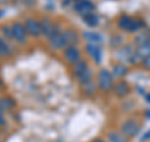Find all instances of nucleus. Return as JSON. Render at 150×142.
I'll list each match as a JSON object with an SVG mask.
<instances>
[{"label": "nucleus", "mask_w": 150, "mask_h": 142, "mask_svg": "<svg viewBox=\"0 0 150 142\" xmlns=\"http://www.w3.org/2000/svg\"><path fill=\"white\" fill-rule=\"evenodd\" d=\"M135 54H137L139 57L140 60H143L145 58H148V57H150V45L144 43L142 45H139L137 50H135Z\"/></svg>", "instance_id": "22"}, {"label": "nucleus", "mask_w": 150, "mask_h": 142, "mask_svg": "<svg viewBox=\"0 0 150 142\" xmlns=\"http://www.w3.org/2000/svg\"><path fill=\"white\" fill-rule=\"evenodd\" d=\"M83 38L85 39L86 43L90 44H96V45H101L104 43V38H103L101 34H99L98 32H90L86 30L83 33Z\"/></svg>", "instance_id": "12"}, {"label": "nucleus", "mask_w": 150, "mask_h": 142, "mask_svg": "<svg viewBox=\"0 0 150 142\" xmlns=\"http://www.w3.org/2000/svg\"><path fill=\"white\" fill-rule=\"evenodd\" d=\"M80 87H81L83 94H84V96H86V97H93V96H95L96 89H98L96 82H94V80H90V82L83 84V86H80Z\"/></svg>", "instance_id": "19"}, {"label": "nucleus", "mask_w": 150, "mask_h": 142, "mask_svg": "<svg viewBox=\"0 0 150 142\" xmlns=\"http://www.w3.org/2000/svg\"><path fill=\"white\" fill-rule=\"evenodd\" d=\"M6 126V118L4 116V113H0V128H4Z\"/></svg>", "instance_id": "28"}, {"label": "nucleus", "mask_w": 150, "mask_h": 142, "mask_svg": "<svg viewBox=\"0 0 150 142\" xmlns=\"http://www.w3.org/2000/svg\"><path fill=\"white\" fill-rule=\"evenodd\" d=\"M0 106L3 107L4 112H8L16 107V102H15V99L10 96H1L0 97Z\"/></svg>", "instance_id": "16"}, {"label": "nucleus", "mask_w": 150, "mask_h": 142, "mask_svg": "<svg viewBox=\"0 0 150 142\" xmlns=\"http://www.w3.org/2000/svg\"><path fill=\"white\" fill-rule=\"evenodd\" d=\"M150 38V32L148 30H142V32H139L137 35H135L134 38V44L135 45H142L144 43H146V40Z\"/></svg>", "instance_id": "23"}, {"label": "nucleus", "mask_w": 150, "mask_h": 142, "mask_svg": "<svg viewBox=\"0 0 150 142\" xmlns=\"http://www.w3.org/2000/svg\"><path fill=\"white\" fill-rule=\"evenodd\" d=\"M76 0H63V5L64 6H68L69 4H74Z\"/></svg>", "instance_id": "31"}, {"label": "nucleus", "mask_w": 150, "mask_h": 142, "mask_svg": "<svg viewBox=\"0 0 150 142\" xmlns=\"http://www.w3.org/2000/svg\"><path fill=\"white\" fill-rule=\"evenodd\" d=\"M86 69H89V64L85 59H80L78 63H75L74 65H71V74L75 78H78L79 75H81Z\"/></svg>", "instance_id": "15"}, {"label": "nucleus", "mask_w": 150, "mask_h": 142, "mask_svg": "<svg viewBox=\"0 0 150 142\" xmlns=\"http://www.w3.org/2000/svg\"><path fill=\"white\" fill-rule=\"evenodd\" d=\"M3 15H4V13H3V11H1V10H0V18H1V16H3Z\"/></svg>", "instance_id": "36"}, {"label": "nucleus", "mask_w": 150, "mask_h": 142, "mask_svg": "<svg viewBox=\"0 0 150 142\" xmlns=\"http://www.w3.org/2000/svg\"><path fill=\"white\" fill-rule=\"evenodd\" d=\"M142 67L150 70V57H148V58H145L142 60Z\"/></svg>", "instance_id": "27"}, {"label": "nucleus", "mask_w": 150, "mask_h": 142, "mask_svg": "<svg viewBox=\"0 0 150 142\" xmlns=\"http://www.w3.org/2000/svg\"><path fill=\"white\" fill-rule=\"evenodd\" d=\"M93 142H108V141L103 138H95V140H93Z\"/></svg>", "instance_id": "32"}, {"label": "nucleus", "mask_w": 150, "mask_h": 142, "mask_svg": "<svg viewBox=\"0 0 150 142\" xmlns=\"http://www.w3.org/2000/svg\"><path fill=\"white\" fill-rule=\"evenodd\" d=\"M85 50H86L88 55L94 60V63H96V64H100L101 63V60H103V52L100 49V45L86 43Z\"/></svg>", "instance_id": "9"}, {"label": "nucleus", "mask_w": 150, "mask_h": 142, "mask_svg": "<svg viewBox=\"0 0 150 142\" xmlns=\"http://www.w3.org/2000/svg\"><path fill=\"white\" fill-rule=\"evenodd\" d=\"M83 20L88 27H90V28H95V27L99 25V16H98L95 13H90V14L84 15Z\"/></svg>", "instance_id": "21"}, {"label": "nucleus", "mask_w": 150, "mask_h": 142, "mask_svg": "<svg viewBox=\"0 0 150 142\" xmlns=\"http://www.w3.org/2000/svg\"><path fill=\"white\" fill-rule=\"evenodd\" d=\"M135 50L137 49H134L133 45L126 44V45H123L121 48H119L118 50H116V53L114 55L116 57V59L120 60V63L121 62H128L130 57L133 54H135Z\"/></svg>", "instance_id": "10"}, {"label": "nucleus", "mask_w": 150, "mask_h": 142, "mask_svg": "<svg viewBox=\"0 0 150 142\" xmlns=\"http://www.w3.org/2000/svg\"><path fill=\"white\" fill-rule=\"evenodd\" d=\"M40 27H41V35L46 38V39H49L56 30V24L49 16H43L40 19Z\"/></svg>", "instance_id": "8"}, {"label": "nucleus", "mask_w": 150, "mask_h": 142, "mask_svg": "<svg viewBox=\"0 0 150 142\" xmlns=\"http://www.w3.org/2000/svg\"><path fill=\"white\" fill-rule=\"evenodd\" d=\"M63 35H64V39L67 42V45H78L79 42H80V37H79L78 32L73 29V28H67V29L63 30Z\"/></svg>", "instance_id": "11"}, {"label": "nucleus", "mask_w": 150, "mask_h": 142, "mask_svg": "<svg viewBox=\"0 0 150 142\" xmlns=\"http://www.w3.org/2000/svg\"><path fill=\"white\" fill-rule=\"evenodd\" d=\"M140 130H142V126L135 120H126L120 126V132L124 136L128 137V138H133V137L138 136Z\"/></svg>", "instance_id": "4"}, {"label": "nucleus", "mask_w": 150, "mask_h": 142, "mask_svg": "<svg viewBox=\"0 0 150 142\" xmlns=\"http://www.w3.org/2000/svg\"><path fill=\"white\" fill-rule=\"evenodd\" d=\"M11 54H13V50H11L10 44H9V40L0 37V55L3 58H9Z\"/></svg>", "instance_id": "20"}, {"label": "nucleus", "mask_w": 150, "mask_h": 142, "mask_svg": "<svg viewBox=\"0 0 150 142\" xmlns=\"http://www.w3.org/2000/svg\"><path fill=\"white\" fill-rule=\"evenodd\" d=\"M114 80H115V78L112 77L110 70L103 68L98 72L95 82H96V86H98L99 91H101L103 93H108V92L112 91V88H114V84H115Z\"/></svg>", "instance_id": "1"}, {"label": "nucleus", "mask_w": 150, "mask_h": 142, "mask_svg": "<svg viewBox=\"0 0 150 142\" xmlns=\"http://www.w3.org/2000/svg\"><path fill=\"white\" fill-rule=\"evenodd\" d=\"M123 37H120V35H118V34H116V35H112L111 38H110V45L112 47V48H114V47H115V48H119V47L121 45V44H123Z\"/></svg>", "instance_id": "26"}, {"label": "nucleus", "mask_w": 150, "mask_h": 142, "mask_svg": "<svg viewBox=\"0 0 150 142\" xmlns=\"http://www.w3.org/2000/svg\"><path fill=\"white\" fill-rule=\"evenodd\" d=\"M24 27L28 33V35L31 38H39L41 35V27L40 20H38L34 16H29L24 20Z\"/></svg>", "instance_id": "6"}, {"label": "nucleus", "mask_w": 150, "mask_h": 142, "mask_svg": "<svg viewBox=\"0 0 150 142\" xmlns=\"http://www.w3.org/2000/svg\"><path fill=\"white\" fill-rule=\"evenodd\" d=\"M0 142H1V135H0Z\"/></svg>", "instance_id": "38"}, {"label": "nucleus", "mask_w": 150, "mask_h": 142, "mask_svg": "<svg viewBox=\"0 0 150 142\" xmlns=\"http://www.w3.org/2000/svg\"><path fill=\"white\" fill-rule=\"evenodd\" d=\"M4 88V83H3V80L0 79V91H1V89Z\"/></svg>", "instance_id": "34"}, {"label": "nucleus", "mask_w": 150, "mask_h": 142, "mask_svg": "<svg viewBox=\"0 0 150 142\" xmlns=\"http://www.w3.org/2000/svg\"><path fill=\"white\" fill-rule=\"evenodd\" d=\"M0 33L1 37L6 40H13V29L11 24H1L0 25Z\"/></svg>", "instance_id": "25"}, {"label": "nucleus", "mask_w": 150, "mask_h": 142, "mask_svg": "<svg viewBox=\"0 0 150 142\" xmlns=\"http://www.w3.org/2000/svg\"><path fill=\"white\" fill-rule=\"evenodd\" d=\"M73 10L74 13H76L78 15H80L83 18L86 14L95 11V5H94L93 1H90V0H76L73 4Z\"/></svg>", "instance_id": "7"}, {"label": "nucleus", "mask_w": 150, "mask_h": 142, "mask_svg": "<svg viewBox=\"0 0 150 142\" xmlns=\"http://www.w3.org/2000/svg\"><path fill=\"white\" fill-rule=\"evenodd\" d=\"M93 77H94L93 70H91L90 68L86 69L81 75H79V77L76 78L79 86H83V84H85V83H88V82H90V80H93Z\"/></svg>", "instance_id": "24"}, {"label": "nucleus", "mask_w": 150, "mask_h": 142, "mask_svg": "<svg viewBox=\"0 0 150 142\" xmlns=\"http://www.w3.org/2000/svg\"><path fill=\"white\" fill-rule=\"evenodd\" d=\"M150 140V130L146 131L145 133L142 136V138H140V142H148Z\"/></svg>", "instance_id": "29"}, {"label": "nucleus", "mask_w": 150, "mask_h": 142, "mask_svg": "<svg viewBox=\"0 0 150 142\" xmlns=\"http://www.w3.org/2000/svg\"><path fill=\"white\" fill-rule=\"evenodd\" d=\"M144 98H145V99H146V101H148V103H150V93L145 94V96H144Z\"/></svg>", "instance_id": "33"}, {"label": "nucleus", "mask_w": 150, "mask_h": 142, "mask_svg": "<svg viewBox=\"0 0 150 142\" xmlns=\"http://www.w3.org/2000/svg\"><path fill=\"white\" fill-rule=\"evenodd\" d=\"M111 74H112V77H114L115 79L118 78V79H120V78H123V77H125L126 74H128V72H129V68L126 67V65L124 64V63H115L114 65L111 67Z\"/></svg>", "instance_id": "14"}, {"label": "nucleus", "mask_w": 150, "mask_h": 142, "mask_svg": "<svg viewBox=\"0 0 150 142\" xmlns=\"http://www.w3.org/2000/svg\"><path fill=\"white\" fill-rule=\"evenodd\" d=\"M0 113H4V110H3V107L0 106Z\"/></svg>", "instance_id": "35"}, {"label": "nucleus", "mask_w": 150, "mask_h": 142, "mask_svg": "<svg viewBox=\"0 0 150 142\" xmlns=\"http://www.w3.org/2000/svg\"><path fill=\"white\" fill-rule=\"evenodd\" d=\"M0 58H3V57H1V55H0Z\"/></svg>", "instance_id": "39"}, {"label": "nucleus", "mask_w": 150, "mask_h": 142, "mask_svg": "<svg viewBox=\"0 0 150 142\" xmlns=\"http://www.w3.org/2000/svg\"><path fill=\"white\" fill-rule=\"evenodd\" d=\"M24 4L28 6H33V5L36 4V0H24Z\"/></svg>", "instance_id": "30"}, {"label": "nucleus", "mask_w": 150, "mask_h": 142, "mask_svg": "<svg viewBox=\"0 0 150 142\" xmlns=\"http://www.w3.org/2000/svg\"><path fill=\"white\" fill-rule=\"evenodd\" d=\"M146 44H149V45H150V38H149V39L146 40Z\"/></svg>", "instance_id": "37"}, {"label": "nucleus", "mask_w": 150, "mask_h": 142, "mask_svg": "<svg viewBox=\"0 0 150 142\" xmlns=\"http://www.w3.org/2000/svg\"><path fill=\"white\" fill-rule=\"evenodd\" d=\"M63 58L64 60L70 65H74L75 63H78L81 58V52L78 48V45H70L67 47L63 50Z\"/></svg>", "instance_id": "5"}, {"label": "nucleus", "mask_w": 150, "mask_h": 142, "mask_svg": "<svg viewBox=\"0 0 150 142\" xmlns=\"http://www.w3.org/2000/svg\"><path fill=\"white\" fill-rule=\"evenodd\" d=\"M112 92H114V94L116 97L119 98H124L129 94L130 92V87L129 84L125 82V80H120V82L115 83L114 84V88H112Z\"/></svg>", "instance_id": "13"}, {"label": "nucleus", "mask_w": 150, "mask_h": 142, "mask_svg": "<svg viewBox=\"0 0 150 142\" xmlns=\"http://www.w3.org/2000/svg\"><path fill=\"white\" fill-rule=\"evenodd\" d=\"M11 29H13V40L19 45H24L28 42V33L25 30L24 23L15 20L11 23Z\"/></svg>", "instance_id": "2"}, {"label": "nucleus", "mask_w": 150, "mask_h": 142, "mask_svg": "<svg viewBox=\"0 0 150 142\" xmlns=\"http://www.w3.org/2000/svg\"><path fill=\"white\" fill-rule=\"evenodd\" d=\"M56 24V23H55ZM49 47L53 50H64L67 48V42L64 39V35H63V30L60 29V24H56V30L53 35H51L49 39Z\"/></svg>", "instance_id": "3"}, {"label": "nucleus", "mask_w": 150, "mask_h": 142, "mask_svg": "<svg viewBox=\"0 0 150 142\" xmlns=\"http://www.w3.org/2000/svg\"><path fill=\"white\" fill-rule=\"evenodd\" d=\"M133 20H134V19L131 16L125 15V14H124V15H121V16L118 18L116 24H118V27L120 28L121 30H124V32L128 33L129 29H130V27H131V24H133Z\"/></svg>", "instance_id": "18"}, {"label": "nucleus", "mask_w": 150, "mask_h": 142, "mask_svg": "<svg viewBox=\"0 0 150 142\" xmlns=\"http://www.w3.org/2000/svg\"><path fill=\"white\" fill-rule=\"evenodd\" d=\"M108 142H129V138L124 136L120 131H110L106 135Z\"/></svg>", "instance_id": "17"}]
</instances>
